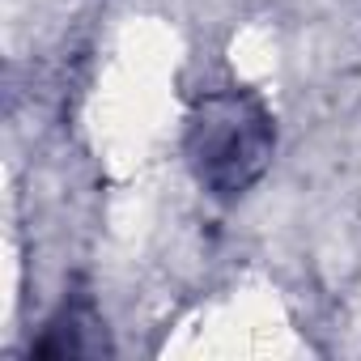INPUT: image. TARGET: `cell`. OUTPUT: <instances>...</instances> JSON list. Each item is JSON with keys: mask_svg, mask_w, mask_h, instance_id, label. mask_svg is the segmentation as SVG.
I'll list each match as a JSON object with an SVG mask.
<instances>
[{"mask_svg": "<svg viewBox=\"0 0 361 361\" xmlns=\"http://www.w3.org/2000/svg\"><path fill=\"white\" fill-rule=\"evenodd\" d=\"M30 353H39V357H98V353H111L106 323L98 319V310L85 298L64 302L47 319L43 336L30 344Z\"/></svg>", "mask_w": 361, "mask_h": 361, "instance_id": "obj_2", "label": "cell"}, {"mask_svg": "<svg viewBox=\"0 0 361 361\" xmlns=\"http://www.w3.org/2000/svg\"><path fill=\"white\" fill-rule=\"evenodd\" d=\"M276 149L272 115L247 90H213L188 115L183 153L196 183L221 200L243 196L259 183Z\"/></svg>", "mask_w": 361, "mask_h": 361, "instance_id": "obj_1", "label": "cell"}]
</instances>
